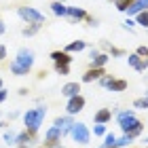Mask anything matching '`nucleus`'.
I'll return each instance as SVG.
<instances>
[{
	"label": "nucleus",
	"instance_id": "f257e3e1",
	"mask_svg": "<svg viewBox=\"0 0 148 148\" xmlns=\"http://www.w3.org/2000/svg\"><path fill=\"white\" fill-rule=\"evenodd\" d=\"M116 121H119V127L123 129V133L131 136L133 140H136L140 133L144 131L142 121L136 116V112H133V110H121V112L116 114Z\"/></svg>",
	"mask_w": 148,
	"mask_h": 148
},
{
	"label": "nucleus",
	"instance_id": "f03ea898",
	"mask_svg": "<svg viewBox=\"0 0 148 148\" xmlns=\"http://www.w3.org/2000/svg\"><path fill=\"white\" fill-rule=\"evenodd\" d=\"M47 116V106H36V108H32L23 114V125H25V129L32 131V133H36L40 129V125H42V121Z\"/></svg>",
	"mask_w": 148,
	"mask_h": 148
},
{
	"label": "nucleus",
	"instance_id": "7ed1b4c3",
	"mask_svg": "<svg viewBox=\"0 0 148 148\" xmlns=\"http://www.w3.org/2000/svg\"><path fill=\"white\" fill-rule=\"evenodd\" d=\"M70 136H72L74 142H78V144H89V140H91V129H89L85 123L74 121V125L70 127Z\"/></svg>",
	"mask_w": 148,
	"mask_h": 148
},
{
	"label": "nucleus",
	"instance_id": "20e7f679",
	"mask_svg": "<svg viewBox=\"0 0 148 148\" xmlns=\"http://www.w3.org/2000/svg\"><path fill=\"white\" fill-rule=\"evenodd\" d=\"M17 15L23 19L25 23H45V15L34 6H19Z\"/></svg>",
	"mask_w": 148,
	"mask_h": 148
},
{
	"label": "nucleus",
	"instance_id": "39448f33",
	"mask_svg": "<svg viewBox=\"0 0 148 148\" xmlns=\"http://www.w3.org/2000/svg\"><path fill=\"white\" fill-rule=\"evenodd\" d=\"M17 66H21L23 70H32V66H34V62H36V57H34V51L32 49H28V47H21V49L17 51V55H15V59H13Z\"/></svg>",
	"mask_w": 148,
	"mask_h": 148
},
{
	"label": "nucleus",
	"instance_id": "423d86ee",
	"mask_svg": "<svg viewBox=\"0 0 148 148\" xmlns=\"http://www.w3.org/2000/svg\"><path fill=\"white\" fill-rule=\"evenodd\" d=\"M99 85H102L104 89H108V91H114V93H121V91L127 89V80L114 78L112 74H104V76L99 78Z\"/></svg>",
	"mask_w": 148,
	"mask_h": 148
},
{
	"label": "nucleus",
	"instance_id": "0eeeda50",
	"mask_svg": "<svg viewBox=\"0 0 148 148\" xmlns=\"http://www.w3.org/2000/svg\"><path fill=\"white\" fill-rule=\"evenodd\" d=\"M62 138H64V133L62 129H57V127H49V129L45 131V146L47 148H53V146H57V144H62Z\"/></svg>",
	"mask_w": 148,
	"mask_h": 148
},
{
	"label": "nucleus",
	"instance_id": "6e6552de",
	"mask_svg": "<svg viewBox=\"0 0 148 148\" xmlns=\"http://www.w3.org/2000/svg\"><path fill=\"white\" fill-rule=\"evenodd\" d=\"M85 108V97L80 95H74V97H68V104H66V114H70V116H74V114H78L80 110Z\"/></svg>",
	"mask_w": 148,
	"mask_h": 148
},
{
	"label": "nucleus",
	"instance_id": "1a4fd4ad",
	"mask_svg": "<svg viewBox=\"0 0 148 148\" xmlns=\"http://www.w3.org/2000/svg\"><path fill=\"white\" fill-rule=\"evenodd\" d=\"M127 64H129L136 72H146V68H148L146 59H144V57H140L138 53H129V55H127Z\"/></svg>",
	"mask_w": 148,
	"mask_h": 148
},
{
	"label": "nucleus",
	"instance_id": "9d476101",
	"mask_svg": "<svg viewBox=\"0 0 148 148\" xmlns=\"http://www.w3.org/2000/svg\"><path fill=\"white\" fill-rule=\"evenodd\" d=\"M74 125V121L70 114H66V116H57L55 121H53V127H57V129H62L64 136H70V127Z\"/></svg>",
	"mask_w": 148,
	"mask_h": 148
},
{
	"label": "nucleus",
	"instance_id": "9b49d317",
	"mask_svg": "<svg viewBox=\"0 0 148 148\" xmlns=\"http://www.w3.org/2000/svg\"><path fill=\"white\" fill-rule=\"evenodd\" d=\"M66 17H68L72 23H76V21H83V19H87V11L80 9V6H68Z\"/></svg>",
	"mask_w": 148,
	"mask_h": 148
},
{
	"label": "nucleus",
	"instance_id": "f8f14e48",
	"mask_svg": "<svg viewBox=\"0 0 148 148\" xmlns=\"http://www.w3.org/2000/svg\"><path fill=\"white\" fill-rule=\"evenodd\" d=\"M142 11H148V0H136V2H131L129 6L125 9L127 15H138V13H142Z\"/></svg>",
	"mask_w": 148,
	"mask_h": 148
},
{
	"label": "nucleus",
	"instance_id": "ddd939ff",
	"mask_svg": "<svg viewBox=\"0 0 148 148\" xmlns=\"http://www.w3.org/2000/svg\"><path fill=\"white\" fill-rule=\"evenodd\" d=\"M104 68H89L85 74H83V83H93V80H99L104 76Z\"/></svg>",
	"mask_w": 148,
	"mask_h": 148
},
{
	"label": "nucleus",
	"instance_id": "4468645a",
	"mask_svg": "<svg viewBox=\"0 0 148 148\" xmlns=\"http://www.w3.org/2000/svg\"><path fill=\"white\" fill-rule=\"evenodd\" d=\"M110 119H112V110H108V108H99L95 114H93V121H95L97 125H106V123H110Z\"/></svg>",
	"mask_w": 148,
	"mask_h": 148
},
{
	"label": "nucleus",
	"instance_id": "2eb2a0df",
	"mask_svg": "<svg viewBox=\"0 0 148 148\" xmlns=\"http://www.w3.org/2000/svg\"><path fill=\"white\" fill-rule=\"evenodd\" d=\"M80 93V85L78 83H66L62 87V95L64 97H74V95H78Z\"/></svg>",
	"mask_w": 148,
	"mask_h": 148
},
{
	"label": "nucleus",
	"instance_id": "dca6fc26",
	"mask_svg": "<svg viewBox=\"0 0 148 148\" xmlns=\"http://www.w3.org/2000/svg\"><path fill=\"white\" fill-rule=\"evenodd\" d=\"M49 57L53 59V64H68L70 66V62H72L70 53H66V51H53Z\"/></svg>",
	"mask_w": 148,
	"mask_h": 148
},
{
	"label": "nucleus",
	"instance_id": "f3484780",
	"mask_svg": "<svg viewBox=\"0 0 148 148\" xmlns=\"http://www.w3.org/2000/svg\"><path fill=\"white\" fill-rule=\"evenodd\" d=\"M32 138H34V133H32V131H28V129L19 131L17 133V140H15V146H28L32 142Z\"/></svg>",
	"mask_w": 148,
	"mask_h": 148
},
{
	"label": "nucleus",
	"instance_id": "a211bd4d",
	"mask_svg": "<svg viewBox=\"0 0 148 148\" xmlns=\"http://www.w3.org/2000/svg\"><path fill=\"white\" fill-rule=\"evenodd\" d=\"M108 59H110L108 53H97L95 57H91V68H104L108 64Z\"/></svg>",
	"mask_w": 148,
	"mask_h": 148
},
{
	"label": "nucleus",
	"instance_id": "6ab92c4d",
	"mask_svg": "<svg viewBox=\"0 0 148 148\" xmlns=\"http://www.w3.org/2000/svg\"><path fill=\"white\" fill-rule=\"evenodd\" d=\"M87 49V42L85 40H74V42H70V45H66V53H80V51H85Z\"/></svg>",
	"mask_w": 148,
	"mask_h": 148
},
{
	"label": "nucleus",
	"instance_id": "aec40b11",
	"mask_svg": "<svg viewBox=\"0 0 148 148\" xmlns=\"http://www.w3.org/2000/svg\"><path fill=\"white\" fill-rule=\"evenodd\" d=\"M51 11H53V15H57V17H66V13H68V6H66V2H53L51 4Z\"/></svg>",
	"mask_w": 148,
	"mask_h": 148
},
{
	"label": "nucleus",
	"instance_id": "412c9836",
	"mask_svg": "<svg viewBox=\"0 0 148 148\" xmlns=\"http://www.w3.org/2000/svg\"><path fill=\"white\" fill-rule=\"evenodd\" d=\"M40 28H42V23H30V25H25V28L21 30V34L23 36H34Z\"/></svg>",
	"mask_w": 148,
	"mask_h": 148
},
{
	"label": "nucleus",
	"instance_id": "4be33fe9",
	"mask_svg": "<svg viewBox=\"0 0 148 148\" xmlns=\"http://www.w3.org/2000/svg\"><path fill=\"white\" fill-rule=\"evenodd\" d=\"M131 142H133V138L125 133L123 138H116V142H114V148H125V146H129Z\"/></svg>",
	"mask_w": 148,
	"mask_h": 148
},
{
	"label": "nucleus",
	"instance_id": "5701e85b",
	"mask_svg": "<svg viewBox=\"0 0 148 148\" xmlns=\"http://www.w3.org/2000/svg\"><path fill=\"white\" fill-rule=\"evenodd\" d=\"M136 25H142V28H148V11H142L136 15Z\"/></svg>",
	"mask_w": 148,
	"mask_h": 148
},
{
	"label": "nucleus",
	"instance_id": "b1692460",
	"mask_svg": "<svg viewBox=\"0 0 148 148\" xmlns=\"http://www.w3.org/2000/svg\"><path fill=\"white\" fill-rule=\"evenodd\" d=\"M106 133H108V131H106V125H93V129H91V136H95V138H102V136H106Z\"/></svg>",
	"mask_w": 148,
	"mask_h": 148
},
{
	"label": "nucleus",
	"instance_id": "393cba45",
	"mask_svg": "<svg viewBox=\"0 0 148 148\" xmlns=\"http://www.w3.org/2000/svg\"><path fill=\"white\" fill-rule=\"evenodd\" d=\"M2 138H4V142L11 146V144H15V140H17V131H13V129H6Z\"/></svg>",
	"mask_w": 148,
	"mask_h": 148
},
{
	"label": "nucleus",
	"instance_id": "a878e982",
	"mask_svg": "<svg viewBox=\"0 0 148 148\" xmlns=\"http://www.w3.org/2000/svg\"><path fill=\"white\" fill-rule=\"evenodd\" d=\"M133 108H140V110H146L148 108V97H138V99H133Z\"/></svg>",
	"mask_w": 148,
	"mask_h": 148
},
{
	"label": "nucleus",
	"instance_id": "bb28decb",
	"mask_svg": "<svg viewBox=\"0 0 148 148\" xmlns=\"http://www.w3.org/2000/svg\"><path fill=\"white\" fill-rule=\"evenodd\" d=\"M114 142H116V136H114V133H106L104 136V148H114Z\"/></svg>",
	"mask_w": 148,
	"mask_h": 148
},
{
	"label": "nucleus",
	"instance_id": "cd10ccee",
	"mask_svg": "<svg viewBox=\"0 0 148 148\" xmlns=\"http://www.w3.org/2000/svg\"><path fill=\"white\" fill-rule=\"evenodd\" d=\"M11 72L15 74V76H25V74H28V70H23L21 66H17L15 62H11Z\"/></svg>",
	"mask_w": 148,
	"mask_h": 148
},
{
	"label": "nucleus",
	"instance_id": "c85d7f7f",
	"mask_svg": "<svg viewBox=\"0 0 148 148\" xmlns=\"http://www.w3.org/2000/svg\"><path fill=\"white\" fill-rule=\"evenodd\" d=\"M55 72L62 74V76H68L70 74V66L68 64H55Z\"/></svg>",
	"mask_w": 148,
	"mask_h": 148
},
{
	"label": "nucleus",
	"instance_id": "c756f323",
	"mask_svg": "<svg viewBox=\"0 0 148 148\" xmlns=\"http://www.w3.org/2000/svg\"><path fill=\"white\" fill-rule=\"evenodd\" d=\"M108 55H110V57H125L127 53H125L123 49H116V47H108Z\"/></svg>",
	"mask_w": 148,
	"mask_h": 148
},
{
	"label": "nucleus",
	"instance_id": "7c9ffc66",
	"mask_svg": "<svg viewBox=\"0 0 148 148\" xmlns=\"http://www.w3.org/2000/svg\"><path fill=\"white\" fill-rule=\"evenodd\" d=\"M131 2H136V0H116V9L125 13V9H127V6H129Z\"/></svg>",
	"mask_w": 148,
	"mask_h": 148
},
{
	"label": "nucleus",
	"instance_id": "2f4dec72",
	"mask_svg": "<svg viewBox=\"0 0 148 148\" xmlns=\"http://www.w3.org/2000/svg\"><path fill=\"white\" fill-rule=\"evenodd\" d=\"M123 28H125V30H133V28H136V21H133V19L129 17V19H127V21L123 23Z\"/></svg>",
	"mask_w": 148,
	"mask_h": 148
},
{
	"label": "nucleus",
	"instance_id": "473e14b6",
	"mask_svg": "<svg viewBox=\"0 0 148 148\" xmlns=\"http://www.w3.org/2000/svg\"><path fill=\"white\" fill-rule=\"evenodd\" d=\"M136 53H138L140 57H148V47H138V51H136Z\"/></svg>",
	"mask_w": 148,
	"mask_h": 148
},
{
	"label": "nucleus",
	"instance_id": "72a5a7b5",
	"mask_svg": "<svg viewBox=\"0 0 148 148\" xmlns=\"http://www.w3.org/2000/svg\"><path fill=\"white\" fill-rule=\"evenodd\" d=\"M6 97H9V91H6L4 87H2V89H0V104H2L4 99H6Z\"/></svg>",
	"mask_w": 148,
	"mask_h": 148
},
{
	"label": "nucleus",
	"instance_id": "f704fd0d",
	"mask_svg": "<svg viewBox=\"0 0 148 148\" xmlns=\"http://www.w3.org/2000/svg\"><path fill=\"white\" fill-rule=\"evenodd\" d=\"M87 21H89V25H91V28H97V19H93V17H89V15H87Z\"/></svg>",
	"mask_w": 148,
	"mask_h": 148
},
{
	"label": "nucleus",
	"instance_id": "c9c22d12",
	"mask_svg": "<svg viewBox=\"0 0 148 148\" xmlns=\"http://www.w3.org/2000/svg\"><path fill=\"white\" fill-rule=\"evenodd\" d=\"M4 57H6V47H4V45H0V62H2Z\"/></svg>",
	"mask_w": 148,
	"mask_h": 148
},
{
	"label": "nucleus",
	"instance_id": "e433bc0d",
	"mask_svg": "<svg viewBox=\"0 0 148 148\" xmlns=\"http://www.w3.org/2000/svg\"><path fill=\"white\" fill-rule=\"evenodd\" d=\"M4 30H6V28H4V21H2V19H0V36L4 34Z\"/></svg>",
	"mask_w": 148,
	"mask_h": 148
},
{
	"label": "nucleus",
	"instance_id": "4c0bfd02",
	"mask_svg": "<svg viewBox=\"0 0 148 148\" xmlns=\"http://www.w3.org/2000/svg\"><path fill=\"white\" fill-rule=\"evenodd\" d=\"M97 53H99L97 49H91V51H89V57H95V55H97Z\"/></svg>",
	"mask_w": 148,
	"mask_h": 148
},
{
	"label": "nucleus",
	"instance_id": "58836bf2",
	"mask_svg": "<svg viewBox=\"0 0 148 148\" xmlns=\"http://www.w3.org/2000/svg\"><path fill=\"white\" fill-rule=\"evenodd\" d=\"M17 116H19V112H9V119H11V121H13V119H17Z\"/></svg>",
	"mask_w": 148,
	"mask_h": 148
},
{
	"label": "nucleus",
	"instance_id": "ea45409f",
	"mask_svg": "<svg viewBox=\"0 0 148 148\" xmlns=\"http://www.w3.org/2000/svg\"><path fill=\"white\" fill-rule=\"evenodd\" d=\"M53 148H64V146H62V144H57V146H53Z\"/></svg>",
	"mask_w": 148,
	"mask_h": 148
},
{
	"label": "nucleus",
	"instance_id": "a19ab883",
	"mask_svg": "<svg viewBox=\"0 0 148 148\" xmlns=\"http://www.w3.org/2000/svg\"><path fill=\"white\" fill-rule=\"evenodd\" d=\"M0 89H2V78H0Z\"/></svg>",
	"mask_w": 148,
	"mask_h": 148
},
{
	"label": "nucleus",
	"instance_id": "79ce46f5",
	"mask_svg": "<svg viewBox=\"0 0 148 148\" xmlns=\"http://www.w3.org/2000/svg\"><path fill=\"white\" fill-rule=\"evenodd\" d=\"M17 148H28V146H17Z\"/></svg>",
	"mask_w": 148,
	"mask_h": 148
},
{
	"label": "nucleus",
	"instance_id": "37998d69",
	"mask_svg": "<svg viewBox=\"0 0 148 148\" xmlns=\"http://www.w3.org/2000/svg\"><path fill=\"white\" fill-rule=\"evenodd\" d=\"M57 2H66V0H57Z\"/></svg>",
	"mask_w": 148,
	"mask_h": 148
},
{
	"label": "nucleus",
	"instance_id": "c03bdc74",
	"mask_svg": "<svg viewBox=\"0 0 148 148\" xmlns=\"http://www.w3.org/2000/svg\"><path fill=\"white\" fill-rule=\"evenodd\" d=\"M146 97H148V89H146Z\"/></svg>",
	"mask_w": 148,
	"mask_h": 148
},
{
	"label": "nucleus",
	"instance_id": "a18cd8bd",
	"mask_svg": "<svg viewBox=\"0 0 148 148\" xmlns=\"http://www.w3.org/2000/svg\"><path fill=\"white\" fill-rule=\"evenodd\" d=\"M38 148H47V146H38Z\"/></svg>",
	"mask_w": 148,
	"mask_h": 148
},
{
	"label": "nucleus",
	"instance_id": "49530a36",
	"mask_svg": "<svg viewBox=\"0 0 148 148\" xmlns=\"http://www.w3.org/2000/svg\"><path fill=\"white\" fill-rule=\"evenodd\" d=\"M146 64H148V57H146Z\"/></svg>",
	"mask_w": 148,
	"mask_h": 148
},
{
	"label": "nucleus",
	"instance_id": "de8ad7c7",
	"mask_svg": "<svg viewBox=\"0 0 148 148\" xmlns=\"http://www.w3.org/2000/svg\"><path fill=\"white\" fill-rule=\"evenodd\" d=\"M146 83H148V76H146Z\"/></svg>",
	"mask_w": 148,
	"mask_h": 148
},
{
	"label": "nucleus",
	"instance_id": "09e8293b",
	"mask_svg": "<svg viewBox=\"0 0 148 148\" xmlns=\"http://www.w3.org/2000/svg\"><path fill=\"white\" fill-rule=\"evenodd\" d=\"M146 142H148V138H146Z\"/></svg>",
	"mask_w": 148,
	"mask_h": 148
},
{
	"label": "nucleus",
	"instance_id": "8fccbe9b",
	"mask_svg": "<svg viewBox=\"0 0 148 148\" xmlns=\"http://www.w3.org/2000/svg\"><path fill=\"white\" fill-rule=\"evenodd\" d=\"M114 2H116V0H114Z\"/></svg>",
	"mask_w": 148,
	"mask_h": 148
},
{
	"label": "nucleus",
	"instance_id": "3c124183",
	"mask_svg": "<svg viewBox=\"0 0 148 148\" xmlns=\"http://www.w3.org/2000/svg\"><path fill=\"white\" fill-rule=\"evenodd\" d=\"M102 148H104V146H102Z\"/></svg>",
	"mask_w": 148,
	"mask_h": 148
},
{
	"label": "nucleus",
	"instance_id": "603ef678",
	"mask_svg": "<svg viewBox=\"0 0 148 148\" xmlns=\"http://www.w3.org/2000/svg\"><path fill=\"white\" fill-rule=\"evenodd\" d=\"M146 148H148V146H146Z\"/></svg>",
	"mask_w": 148,
	"mask_h": 148
}]
</instances>
